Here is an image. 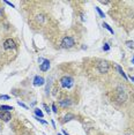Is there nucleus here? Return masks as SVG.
<instances>
[{
	"instance_id": "1",
	"label": "nucleus",
	"mask_w": 134,
	"mask_h": 135,
	"mask_svg": "<svg viewBox=\"0 0 134 135\" xmlns=\"http://www.w3.org/2000/svg\"><path fill=\"white\" fill-rule=\"evenodd\" d=\"M59 82H60V86L63 87V88H65V89L72 88L73 84H74V80L71 78V76H63Z\"/></svg>"
},
{
	"instance_id": "2",
	"label": "nucleus",
	"mask_w": 134,
	"mask_h": 135,
	"mask_svg": "<svg viewBox=\"0 0 134 135\" xmlns=\"http://www.w3.org/2000/svg\"><path fill=\"white\" fill-rule=\"evenodd\" d=\"M96 67H97V72L100 74H106L110 70V64L108 61H100Z\"/></svg>"
},
{
	"instance_id": "3",
	"label": "nucleus",
	"mask_w": 134,
	"mask_h": 135,
	"mask_svg": "<svg viewBox=\"0 0 134 135\" xmlns=\"http://www.w3.org/2000/svg\"><path fill=\"white\" fill-rule=\"evenodd\" d=\"M73 45H74V39H73V37L66 36L65 38L61 41V47H64V49H71Z\"/></svg>"
},
{
	"instance_id": "4",
	"label": "nucleus",
	"mask_w": 134,
	"mask_h": 135,
	"mask_svg": "<svg viewBox=\"0 0 134 135\" xmlns=\"http://www.w3.org/2000/svg\"><path fill=\"white\" fill-rule=\"evenodd\" d=\"M4 49L5 50H13L15 49V43H14V41L12 38H8L5 41V43H4Z\"/></svg>"
},
{
	"instance_id": "5",
	"label": "nucleus",
	"mask_w": 134,
	"mask_h": 135,
	"mask_svg": "<svg viewBox=\"0 0 134 135\" xmlns=\"http://www.w3.org/2000/svg\"><path fill=\"white\" fill-rule=\"evenodd\" d=\"M0 119L4 120L5 122H7V121H9V120L12 119V115H11V113H9V112L1 111V112H0Z\"/></svg>"
},
{
	"instance_id": "6",
	"label": "nucleus",
	"mask_w": 134,
	"mask_h": 135,
	"mask_svg": "<svg viewBox=\"0 0 134 135\" xmlns=\"http://www.w3.org/2000/svg\"><path fill=\"white\" fill-rule=\"evenodd\" d=\"M49 68H50V61L49 60H44L43 64H41V70L42 72H46V70H49Z\"/></svg>"
},
{
	"instance_id": "7",
	"label": "nucleus",
	"mask_w": 134,
	"mask_h": 135,
	"mask_svg": "<svg viewBox=\"0 0 134 135\" xmlns=\"http://www.w3.org/2000/svg\"><path fill=\"white\" fill-rule=\"evenodd\" d=\"M44 84V79L42 76H36L34 79V86H43Z\"/></svg>"
},
{
	"instance_id": "8",
	"label": "nucleus",
	"mask_w": 134,
	"mask_h": 135,
	"mask_svg": "<svg viewBox=\"0 0 134 135\" xmlns=\"http://www.w3.org/2000/svg\"><path fill=\"white\" fill-rule=\"evenodd\" d=\"M59 104H60L63 107H66V106H68V105H71V101H69V99H63V101L59 102Z\"/></svg>"
},
{
	"instance_id": "9",
	"label": "nucleus",
	"mask_w": 134,
	"mask_h": 135,
	"mask_svg": "<svg viewBox=\"0 0 134 135\" xmlns=\"http://www.w3.org/2000/svg\"><path fill=\"white\" fill-rule=\"evenodd\" d=\"M0 110H1V111H5V112H9L11 110H13V107L8 106V105H1V106H0Z\"/></svg>"
},
{
	"instance_id": "10",
	"label": "nucleus",
	"mask_w": 134,
	"mask_h": 135,
	"mask_svg": "<svg viewBox=\"0 0 134 135\" xmlns=\"http://www.w3.org/2000/svg\"><path fill=\"white\" fill-rule=\"evenodd\" d=\"M117 69L119 70V73H120V75H123V78L125 79V80H127V75H126V74H125V73H124V70L121 69V68L119 67V66H117Z\"/></svg>"
},
{
	"instance_id": "11",
	"label": "nucleus",
	"mask_w": 134,
	"mask_h": 135,
	"mask_svg": "<svg viewBox=\"0 0 134 135\" xmlns=\"http://www.w3.org/2000/svg\"><path fill=\"white\" fill-rule=\"evenodd\" d=\"M35 113H36V115L38 118H43V112L41 111L40 109H36V110H35Z\"/></svg>"
},
{
	"instance_id": "12",
	"label": "nucleus",
	"mask_w": 134,
	"mask_h": 135,
	"mask_svg": "<svg viewBox=\"0 0 134 135\" xmlns=\"http://www.w3.org/2000/svg\"><path fill=\"white\" fill-rule=\"evenodd\" d=\"M103 27H104V28H105V29H108V30H109V31H110L111 34H113V29H112V28H111V27H110V26H109V24H108V23H103Z\"/></svg>"
},
{
	"instance_id": "13",
	"label": "nucleus",
	"mask_w": 134,
	"mask_h": 135,
	"mask_svg": "<svg viewBox=\"0 0 134 135\" xmlns=\"http://www.w3.org/2000/svg\"><path fill=\"white\" fill-rule=\"evenodd\" d=\"M126 45L131 49H134V42H126Z\"/></svg>"
},
{
	"instance_id": "14",
	"label": "nucleus",
	"mask_w": 134,
	"mask_h": 135,
	"mask_svg": "<svg viewBox=\"0 0 134 135\" xmlns=\"http://www.w3.org/2000/svg\"><path fill=\"white\" fill-rule=\"evenodd\" d=\"M37 21H38L40 23H42L43 21H44V16H43V15H38V16H37Z\"/></svg>"
},
{
	"instance_id": "15",
	"label": "nucleus",
	"mask_w": 134,
	"mask_h": 135,
	"mask_svg": "<svg viewBox=\"0 0 134 135\" xmlns=\"http://www.w3.org/2000/svg\"><path fill=\"white\" fill-rule=\"evenodd\" d=\"M96 10L98 12V14L101 15V17H104V13H103L102 10H101V8H98V7H96Z\"/></svg>"
},
{
	"instance_id": "16",
	"label": "nucleus",
	"mask_w": 134,
	"mask_h": 135,
	"mask_svg": "<svg viewBox=\"0 0 134 135\" xmlns=\"http://www.w3.org/2000/svg\"><path fill=\"white\" fill-rule=\"evenodd\" d=\"M71 118H73V115L72 114H67L65 117V121H68V120H71Z\"/></svg>"
},
{
	"instance_id": "17",
	"label": "nucleus",
	"mask_w": 134,
	"mask_h": 135,
	"mask_svg": "<svg viewBox=\"0 0 134 135\" xmlns=\"http://www.w3.org/2000/svg\"><path fill=\"white\" fill-rule=\"evenodd\" d=\"M103 50H104V51H109V50H110V46H109V44H104V46H103Z\"/></svg>"
},
{
	"instance_id": "18",
	"label": "nucleus",
	"mask_w": 134,
	"mask_h": 135,
	"mask_svg": "<svg viewBox=\"0 0 134 135\" xmlns=\"http://www.w3.org/2000/svg\"><path fill=\"white\" fill-rule=\"evenodd\" d=\"M52 110H53V112H54V113H58V110H57V106H55L54 104L52 105Z\"/></svg>"
},
{
	"instance_id": "19",
	"label": "nucleus",
	"mask_w": 134,
	"mask_h": 135,
	"mask_svg": "<svg viewBox=\"0 0 134 135\" xmlns=\"http://www.w3.org/2000/svg\"><path fill=\"white\" fill-rule=\"evenodd\" d=\"M0 99H9V96H6V95H4V96H0Z\"/></svg>"
},
{
	"instance_id": "20",
	"label": "nucleus",
	"mask_w": 134,
	"mask_h": 135,
	"mask_svg": "<svg viewBox=\"0 0 134 135\" xmlns=\"http://www.w3.org/2000/svg\"><path fill=\"white\" fill-rule=\"evenodd\" d=\"M18 105H20V106H22V107H24V109H28V107H27L23 103H21V102H18Z\"/></svg>"
},
{
	"instance_id": "21",
	"label": "nucleus",
	"mask_w": 134,
	"mask_h": 135,
	"mask_svg": "<svg viewBox=\"0 0 134 135\" xmlns=\"http://www.w3.org/2000/svg\"><path fill=\"white\" fill-rule=\"evenodd\" d=\"M44 109L46 110V112H47V113H50V112H51V111H50V109H49V107H47L46 105H45V104H44Z\"/></svg>"
},
{
	"instance_id": "22",
	"label": "nucleus",
	"mask_w": 134,
	"mask_h": 135,
	"mask_svg": "<svg viewBox=\"0 0 134 135\" xmlns=\"http://www.w3.org/2000/svg\"><path fill=\"white\" fill-rule=\"evenodd\" d=\"M1 13H3V9H0V15H1Z\"/></svg>"
},
{
	"instance_id": "23",
	"label": "nucleus",
	"mask_w": 134,
	"mask_h": 135,
	"mask_svg": "<svg viewBox=\"0 0 134 135\" xmlns=\"http://www.w3.org/2000/svg\"><path fill=\"white\" fill-rule=\"evenodd\" d=\"M131 80H132V81H133V82H134V78H131Z\"/></svg>"
},
{
	"instance_id": "24",
	"label": "nucleus",
	"mask_w": 134,
	"mask_h": 135,
	"mask_svg": "<svg viewBox=\"0 0 134 135\" xmlns=\"http://www.w3.org/2000/svg\"><path fill=\"white\" fill-rule=\"evenodd\" d=\"M133 62H134V58H133Z\"/></svg>"
},
{
	"instance_id": "25",
	"label": "nucleus",
	"mask_w": 134,
	"mask_h": 135,
	"mask_svg": "<svg viewBox=\"0 0 134 135\" xmlns=\"http://www.w3.org/2000/svg\"><path fill=\"white\" fill-rule=\"evenodd\" d=\"M59 135H61V134H59Z\"/></svg>"
},
{
	"instance_id": "26",
	"label": "nucleus",
	"mask_w": 134,
	"mask_h": 135,
	"mask_svg": "<svg viewBox=\"0 0 134 135\" xmlns=\"http://www.w3.org/2000/svg\"><path fill=\"white\" fill-rule=\"evenodd\" d=\"M0 128H1V127H0Z\"/></svg>"
}]
</instances>
